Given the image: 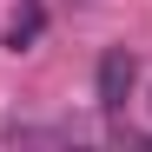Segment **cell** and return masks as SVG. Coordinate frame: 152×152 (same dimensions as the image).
<instances>
[{"mask_svg": "<svg viewBox=\"0 0 152 152\" xmlns=\"http://www.w3.org/2000/svg\"><path fill=\"white\" fill-rule=\"evenodd\" d=\"M132 86H139V60L126 53V46H106V53H99V73H93V99H99V113H126Z\"/></svg>", "mask_w": 152, "mask_h": 152, "instance_id": "6da1fadb", "label": "cell"}, {"mask_svg": "<svg viewBox=\"0 0 152 152\" xmlns=\"http://www.w3.org/2000/svg\"><path fill=\"white\" fill-rule=\"evenodd\" d=\"M80 126H40V119H0V145H73Z\"/></svg>", "mask_w": 152, "mask_h": 152, "instance_id": "7a4b0ae2", "label": "cell"}, {"mask_svg": "<svg viewBox=\"0 0 152 152\" xmlns=\"http://www.w3.org/2000/svg\"><path fill=\"white\" fill-rule=\"evenodd\" d=\"M40 27H46V7H40V0H20V13L7 20V33H0V46H7V53H27V46L40 40Z\"/></svg>", "mask_w": 152, "mask_h": 152, "instance_id": "3957f363", "label": "cell"}]
</instances>
